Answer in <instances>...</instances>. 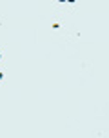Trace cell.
Listing matches in <instances>:
<instances>
[{"label": "cell", "instance_id": "cell-1", "mask_svg": "<svg viewBox=\"0 0 109 138\" xmlns=\"http://www.w3.org/2000/svg\"><path fill=\"white\" fill-rule=\"evenodd\" d=\"M2 78H4V74H2V73H0V80H2Z\"/></svg>", "mask_w": 109, "mask_h": 138}, {"label": "cell", "instance_id": "cell-2", "mask_svg": "<svg viewBox=\"0 0 109 138\" xmlns=\"http://www.w3.org/2000/svg\"><path fill=\"white\" fill-rule=\"evenodd\" d=\"M0 58H2V55H0Z\"/></svg>", "mask_w": 109, "mask_h": 138}]
</instances>
